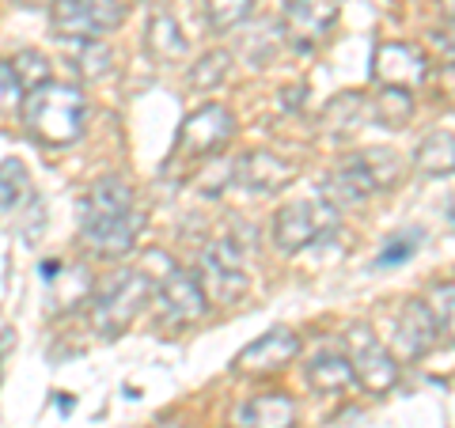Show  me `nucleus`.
<instances>
[{
	"instance_id": "1",
	"label": "nucleus",
	"mask_w": 455,
	"mask_h": 428,
	"mask_svg": "<svg viewBox=\"0 0 455 428\" xmlns=\"http://www.w3.org/2000/svg\"><path fill=\"white\" fill-rule=\"evenodd\" d=\"M80 232L103 258H122L133 250V242L145 227V217L133 202V190L122 178H99L80 197Z\"/></svg>"
},
{
	"instance_id": "2",
	"label": "nucleus",
	"mask_w": 455,
	"mask_h": 428,
	"mask_svg": "<svg viewBox=\"0 0 455 428\" xmlns=\"http://www.w3.org/2000/svg\"><path fill=\"white\" fill-rule=\"evenodd\" d=\"M20 107H23V122L31 130V137L53 148L73 145L84 133V118H88L80 88L76 83H61V80H46L31 95H23Z\"/></svg>"
},
{
	"instance_id": "3",
	"label": "nucleus",
	"mask_w": 455,
	"mask_h": 428,
	"mask_svg": "<svg viewBox=\"0 0 455 428\" xmlns=\"http://www.w3.org/2000/svg\"><path fill=\"white\" fill-rule=\"evenodd\" d=\"M156 284L140 273V269H122L118 277H110L103 289H99L95 304H92V322L99 337H122L133 326V319L145 311V304L152 299Z\"/></svg>"
},
{
	"instance_id": "4",
	"label": "nucleus",
	"mask_w": 455,
	"mask_h": 428,
	"mask_svg": "<svg viewBox=\"0 0 455 428\" xmlns=\"http://www.w3.org/2000/svg\"><path fill=\"white\" fill-rule=\"evenodd\" d=\"M122 20H125V8L118 0H53L50 8V23L57 38H76L80 46L118 31Z\"/></svg>"
},
{
	"instance_id": "5",
	"label": "nucleus",
	"mask_w": 455,
	"mask_h": 428,
	"mask_svg": "<svg viewBox=\"0 0 455 428\" xmlns=\"http://www.w3.org/2000/svg\"><path fill=\"white\" fill-rule=\"evenodd\" d=\"M338 224V212L323 197H296L274 217V242L284 254H300Z\"/></svg>"
},
{
	"instance_id": "6",
	"label": "nucleus",
	"mask_w": 455,
	"mask_h": 428,
	"mask_svg": "<svg viewBox=\"0 0 455 428\" xmlns=\"http://www.w3.org/2000/svg\"><path fill=\"white\" fill-rule=\"evenodd\" d=\"M205 299L212 304H235L247 292V269H243V254L235 242H209L202 250V273H197Z\"/></svg>"
},
{
	"instance_id": "7",
	"label": "nucleus",
	"mask_w": 455,
	"mask_h": 428,
	"mask_svg": "<svg viewBox=\"0 0 455 428\" xmlns=\"http://www.w3.org/2000/svg\"><path fill=\"white\" fill-rule=\"evenodd\" d=\"M232 133H235V118L224 107L209 103V107L194 110L190 118L182 122L175 155H182V160H202V155H209V152H217L220 145H228Z\"/></svg>"
},
{
	"instance_id": "8",
	"label": "nucleus",
	"mask_w": 455,
	"mask_h": 428,
	"mask_svg": "<svg viewBox=\"0 0 455 428\" xmlns=\"http://www.w3.org/2000/svg\"><path fill=\"white\" fill-rule=\"evenodd\" d=\"M372 76L383 88L410 91L429 76V57L418 46H410V42H383V46H376V57H372Z\"/></svg>"
},
{
	"instance_id": "9",
	"label": "nucleus",
	"mask_w": 455,
	"mask_h": 428,
	"mask_svg": "<svg viewBox=\"0 0 455 428\" xmlns=\"http://www.w3.org/2000/svg\"><path fill=\"white\" fill-rule=\"evenodd\" d=\"M353 379L361 383L364 391H372V394H387L395 383H398V364H395V356L379 345V341L364 330V326H357L353 330Z\"/></svg>"
},
{
	"instance_id": "10",
	"label": "nucleus",
	"mask_w": 455,
	"mask_h": 428,
	"mask_svg": "<svg viewBox=\"0 0 455 428\" xmlns=\"http://www.w3.org/2000/svg\"><path fill=\"white\" fill-rule=\"evenodd\" d=\"M156 296H160V311L167 322L175 326H190L197 319H205L209 311V299L202 292V284H197L194 273H182V269L175 266L167 277H160V289H152Z\"/></svg>"
},
{
	"instance_id": "11",
	"label": "nucleus",
	"mask_w": 455,
	"mask_h": 428,
	"mask_svg": "<svg viewBox=\"0 0 455 428\" xmlns=\"http://www.w3.org/2000/svg\"><path fill=\"white\" fill-rule=\"evenodd\" d=\"M300 356V337L292 330H269L235 356V372H281Z\"/></svg>"
},
{
	"instance_id": "12",
	"label": "nucleus",
	"mask_w": 455,
	"mask_h": 428,
	"mask_svg": "<svg viewBox=\"0 0 455 428\" xmlns=\"http://www.w3.org/2000/svg\"><path fill=\"white\" fill-rule=\"evenodd\" d=\"M436 319L429 315V304H421V299H410L403 307V315H398V326H395V337H398V353L406 356V361H421L425 353L436 345Z\"/></svg>"
},
{
	"instance_id": "13",
	"label": "nucleus",
	"mask_w": 455,
	"mask_h": 428,
	"mask_svg": "<svg viewBox=\"0 0 455 428\" xmlns=\"http://www.w3.org/2000/svg\"><path fill=\"white\" fill-rule=\"evenodd\" d=\"M235 178L243 182L251 194H277L296 178V170L284 160H277L274 152H247L243 160L235 163Z\"/></svg>"
},
{
	"instance_id": "14",
	"label": "nucleus",
	"mask_w": 455,
	"mask_h": 428,
	"mask_svg": "<svg viewBox=\"0 0 455 428\" xmlns=\"http://www.w3.org/2000/svg\"><path fill=\"white\" fill-rule=\"evenodd\" d=\"M338 4L341 0H284V16H289V27L296 38L315 42L338 20Z\"/></svg>"
},
{
	"instance_id": "15",
	"label": "nucleus",
	"mask_w": 455,
	"mask_h": 428,
	"mask_svg": "<svg viewBox=\"0 0 455 428\" xmlns=\"http://www.w3.org/2000/svg\"><path fill=\"white\" fill-rule=\"evenodd\" d=\"M368 194H376V182H372V175H368L364 160L357 155V160L341 163L331 175V182H326V190H323V202H331V205H361Z\"/></svg>"
},
{
	"instance_id": "16",
	"label": "nucleus",
	"mask_w": 455,
	"mask_h": 428,
	"mask_svg": "<svg viewBox=\"0 0 455 428\" xmlns=\"http://www.w3.org/2000/svg\"><path fill=\"white\" fill-rule=\"evenodd\" d=\"M239 424L243 428H292L296 424V402L284 391L259 394L239 409Z\"/></svg>"
},
{
	"instance_id": "17",
	"label": "nucleus",
	"mask_w": 455,
	"mask_h": 428,
	"mask_svg": "<svg viewBox=\"0 0 455 428\" xmlns=\"http://www.w3.org/2000/svg\"><path fill=\"white\" fill-rule=\"evenodd\" d=\"M148 53L156 61H175V57L187 53V38H182L175 16L164 8V4H152V16H148Z\"/></svg>"
},
{
	"instance_id": "18",
	"label": "nucleus",
	"mask_w": 455,
	"mask_h": 428,
	"mask_svg": "<svg viewBox=\"0 0 455 428\" xmlns=\"http://www.w3.org/2000/svg\"><path fill=\"white\" fill-rule=\"evenodd\" d=\"M455 163V137L451 130H436L421 140V148L414 152V167L425 175H451Z\"/></svg>"
},
{
	"instance_id": "19",
	"label": "nucleus",
	"mask_w": 455,
	"mask_h": 428,
	"mask_svg": "<svg viewBox=\"0 0 455 428\" xmlns=\"http://www.w3.org/2000/svg\"><path fill=\"white\" fill-rule=\"evenodd\" d=\"M307 383L315 387L319 394H334V391H346L353 383V368L346 356H334V353H323L311 361L307 368Z\"/></svg>"
},
{
	"instance_id": "20",
	"label": "nucleus",
	"mask_w": 455,
	"mask_h": 428,
	"mask_svg": "<svg viewBox=\"0 0 455 428\" xmlns=\"http://www.w3.org/2000/svg\"><path fill=\"white\" fill-rule=\"evenodd\" d=\"M27 186H31V178H27V167L12 155V160H0V217H8L12 209H20V202L27 197Z\"/></svg>"
},
{
	"instance_id": "21",
	"label": "nucleus",
	"mask_w": 455,
	"mask_h": 428,
	"mask_svg": "<svg viewBox=\"0 0 455 428\" xmlns=\"http://www.w3.org/2000/svg\"><path fill=\"white\" fill-rule=\"evenodd\" d=\"M410 114H414V95L403 91V88H383L379 99H376V118L379 125H387V130H403L410 122Z\"/></svg>"
},
{
	"instance_id": "22",
	"label": "nucleus",
	"mask_w": 455,
	"mask_h": 428,
	"mask_svg": "<svg viewBox=\"0 0 455 428\" xmlns=\"http://www.w3.org/2000/svg\"><path fill=\"white\" fill-rule=\"evenodd\" d=\"M12 73H16L20 88L35 91L50 80V61H46V53H38V50H20L16 61H12Z\"/></svg>"
},
{
	"instance_id": "23",
	"label": "nucleus",
	"mask_w": 455,
	"mask_h": 428,
	"mask_svg": "<svg viewBox=\"0 0 455 428\" xmlns=\"http://www.w3.org/2000/svg\"><path fill=\"white\" fill-rule=\"evenodd\" d=\"M228 65H232V57H228L224 50H212V53H205L202 61H197V68H190L187 83H190V88H197V91L217 88V83L228 76Z\"/></svg>"
},
{
	"instance_id": "24",
	"label": "nucleus",
	"mask_w": 455,
	"mask_h": 428,
	"mask_svg": "<svg viewBox=\"0 0 455 428\" xmlns=\"http://www.w3.org/2000/svg\"><path fill=\"white\" fill-rule=\"evenodd\" d=\"M205 12L217 31H228V27L243 23L251 16V0H205Z\"/></svg>"
},
{
	"instance_id": "25",
	"label": "nucleus",
	"mask_w": 455,
	"mask_h": 428,
	"mask_svg": "<svg viewBox=\"0 0 455 428\" xmlns=\"http://www.w3.org/2000/svg\"><path fill=\"white\" fill-rule=\"evenodd\" d=\"M418 242H421V232L414 227V232H403V235H395L387 247L379 250V258L376 266H398V262H406V258H414V250H418Z\"/></svg>"
},
{
	"instance_id": "26",
	"label": "nucleus",
	"mask_w": 455,
	"mask_h": 428,
	"mask_svg": "<svg viewBox=\"0 0 455 428\" xmlns=\"http://www.w3.org/2000/svg\"><path fill=\"white\" fill-rule=\"evenodd\" d=\"M80 73L88 80H99L103 73H110V50L103 42H84L80 46Z\"/></svg>"
},
{
	"instance_id": "27",
	"label": "nucleus",
	"mask_w": 455,
	"mask_h": 428,
	"mask_svg": "<svg viewBox=\"0 0 455 428\" xmlns=\"http://www.w3.org/2000/svg\"><path fill=\"white\" fill-rule=\"evenodd\" d=\"M20 103H23L20 80H16V73H12V65H8V61H0V114L16 110Z\"/></svg>"
},
{
	"instance_id": "28",
	"label": "nucleus",
	"mask_w": 455,
	"mask_h": 428,
	"mask_svg": "<svg viewBox=\"0 0 455 428\" xmlns=\"http://www.w3.org/2000/svg\"><path fill=\"white\" fill-rule=\"evenodd\" d=\"M451 296H455L451 281L433 284V307H429V315L436 319V330H448V326H451Z\"/></svg>"
},
{
	"instance_id": "29",
	"label": "nucleus",
	"mask_w": 455,
	"mask_h": 428,
	"mask_svg": "<svg viewBox=\"0 0 455 428\" xmlns=\"http://www.w3.org/2000/svg\"><path fill=\"white\" fill-rule=\"evenodd\" d=\"M12 341H16V334H12V330H0V361H4V353H8ZM0 376H4V372H0Z\"/></svg>"
},
{
	"instance_id": "30",
	"label": "nucleus",
	"mask_w": 455,
	"mask_h": 428,
	"mask_svg": "<svg viewBox=\"0 0 455 428\" xmlns=\"http://www.w3.org/2000/svg\"><path fill=\"white\" fill-rule=\"evenodd\" d=\"M23 4H31V8H42V4H53V0H23Z\"/></svg>"
}]
</instances>
